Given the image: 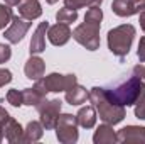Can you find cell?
Segmentation results:
<instances>
[{
  "mask_svg": "<svg viewBox=\"0 0 145 144\" xmlns=\"http://www.w3.org/2000/svg\"><path fill=\"white\" fill-rule=\"evenodd\" d=\"M105 93L113 104L121 107H132L145 97V81L133 75L132 78L113 88H105Z\"/></svg>",
  "mask_w": 145,
  "mask_h": 144,
  "instance_id": "6da1fadb",
  "label": "cell"
},
{
  "mask_svg": "<svg viewBox=\"0 0 145 144\" xmlns=\"http://www.w3.org/2000/svg\"><path fill=\"white\" fill-rule=\"evenodd\" d=\"M88 100L91 102V105L96 108V114L100 115V119L103 122H106L110 126H116L120 124L127 112H125V107L121 105H116L110 100L105 93V88L101 87H93L88 93Z\"/></svg>",
  "mask_w": 145,
  "mask_h": 144,
  "instance_id": "7a4b0ae2",
  "label": "cell"
},
{
  "mask_svg": "<svg viewBox=\"0 0 145 144\" xmlns=\"http://www.w3.org/2000/svg\"><path fill=\"white\" fill-rule=\"evenodd\" d=\"M135 27L132 24H121L118 27H113L108 31V49L123 61V58L130 53L133 39H135Z\"/></svg>",
  "mask_w": 145,
  "mask_h": 144,
  "instance_id": "3957f363",
  "label": "cell"
},
{
  "mask_svg": "<svg viewBox=\"0 0 145 144\" xmlns=\"http://www.w3.org/2000/svg\"><path fill=\"white\" fill-rule=\"evenodd\" d=\"M100 27L101 24L98 22H89L84 20L72 31V39L81 44L88 51H96L100 49Z\"/></svg>",
  "mask_w": 145,
  "mask_h": 144,
  "instance_id": "277c9868",
  "label": "cell"
},
{
  "mask_svg": "<svg viewBox=\"0 0 145 144\" xmlns=\"http://www.w3.org/2000/svg\"><path fill=\"white\" fill-rule=\"evenodd\" d=\"M56 137L61 144H74L79 139L78 119L72 114H61L56 122Z\"/></svg>",
  "mask_w": 145,
  "mask_h": 144,
  "instance_id": "5b68a950",
  "label": "cell"
},
{
  "mask_svg": "<svg viewBox=\"0 0 145 144\" xmlns=\"http://www.w3.org/2000/svg\"><path fill=\"white\" fill-rule=\"evenodd\" d=\"M61 107H63V102L59 98H44L39 105H37V114H39V120L40 124L44 126L46 131H51L56 127V122H57V117L61 115Z\"/></svg>",
  "mask_w": 145,
  "mask_h": 144,
  "instance_id": "8992f818",
  "label": "cell"
},
{
  "mask_svg": "<svg viewBox=\"0 0 145 144\" xmlns=\"http://www.w3.org/2000/svg\"><path fill=\"white\" fill-rule=\"evenodd\" d=\"M42 85L46 87L47 92H52V93H59V92H66L69 90L72 85L78 83V78L76 75H61V73H51L44 78H40Z\"/></svg>",
  "mask_w": 145,
  "mask_h": 144,
  "instance_id": "52a82bcc",
  "label": "cell"
},
{
  "mask_svg": "<svg viewBox=\"0 0 145 144\" xmlns=\"http://www.w3.org/2000/svg\"><path fill=\"white\" fill-rule=\"evenodd\" d=\"M31 26H32L31 20H27V19H24V17H20V15H14L10 26H8V27L5 29V32H3V37H5L10 44H19V42L25 37L27 31L31 29Z\"/></svg>",
  "mask_w": 145,
  "mask_h": 144,
  "instance_id": "ba28073f",
  "label": "cell"
},
{
  "mask_svg": "<svg viewBox=\"0 0 145 144\" xmlns=\"http://www.w3.org/2000/svg\"><path fill=\"white\" fill-rule=\"evenodd\" d=\"M145 10V0H113L111 12L118 17H130Z\"/></svg>",
  "mask_w": 145,
  "mask_h": 144,
  "instance_id": "9c48e42d",
  "label": "cell"
},
{
  "mask_svg": "<svg viewBox=\"0 0 145 144\" xmlns=\"http://www.w3.org/2000/svg\"><path fill=\"white\" fill-rule=\"evenodd\" d=\"M72 37V31L69 29V24L57 22L54 26H49L47 29V39L52 46H64Z\"/></svg>",
  "mask_w": 145,
  "mask_h": 144,
  "instance_id": "30bf717a",
  "label": "cell"
},
{
  "mask_svg": "<svg viewBox=\"0 0 145 144\" xmlns=\"http://www.w3.org/2000/svg\"><path fill=\"white\" fill-rule=\"evenodd\" d=\"M118 143L127 144H145V127L142 126H127L116 134Z\"/></svg>",
  "mask_w": 145,
  "mask_h": 144,
  "instance_id": "8fae6325",
  "label": "cell"
},
{
  "mask_svg": "<svg viewBox=\"0 0 145 144\" xmlns=\"http://www.w3.org/2000/svg\"><path fill=\"white\" fill-rule=\"evenodd\" d=\"M49 92L46 90V87L42 85L40 78L36 80V85L32 88H24L22 90V97H24V105H29V107H37L47 95Z\"/></svg>",
  "mask_w": 145,
  "mask_h": 144,
  "instance_id": "7c38bea8",
  "label": "cell"
},
{
  "mask_svg": "<svg viewBox=\"0 0 145 144\" xmlns=\"http://www.w3.org/2000/svg\"><path fill=\"white\" fill-rule=\"evenodd\" d=\"M47 29H49V22L44 20L40 22L36 27L32 39H31V44H29V51L31 54H40L46 51V36H47Z\"/></svg>",
  "mask_w": 145,
  "mask_h": 144,
  "instance_id": "4fadbf2b",
  "label": "cell"
},
{
  "mask_svg": "<svg viewBox=\"0 0 145 144\" xmlns=\"http://www.w3.org/2000/svg\"><path fill=\"white\" fill-rule=\"evenodd\" d=\"M3 137L10 144L24 143V129L14 117H10L3 126Z\"/></svg>",
  "mask_w": 145,
  "mask_h": 144,
  "instance_id": "5bb4252c",
  "label": "cell"
},
{
  "mask_svg": "<svg viewBox=\"0 0 145 144\" xmlns=\"http://www.w3.org/2000/svg\"><path fill=\"white\" fill-rule=\"evenodd\" d=\"M17 9H19V15L27 20H34L42 15V7L39 0H20L17 3Z\"/></svg>",
  "mask_w": 145,
  "mask_h": 144,
  "instance_id": "9a60e30c",
  "label": "cell"
},
{
  "mask_svg": "<svg viewBox=\"0 0 145 144\" xmlns=\"http://www.w3.org/2000/svg\"><path fill=\"white\" fill-rule=\"evenodd\" d=\"M46 71V63L42 58H39L37 54H31V58L25 61V66H24V73L29 80H39L44 76Z\"/></svg>",
  "mask_w": 145,
  "mask_h": 144,
  "instance_id": "2e32d148",
  "label": "cell"
},
{
  "mask_svg": "<svg viewBox=\"0 0 145 144\" xmlns=\"http://www.w3.org/2000/svg\"><path fill=\"white\" fill-rule=\"evenodd\" d=\"M76 119H78V126H81L83 129H93L96 126V119H98L96 108L93 105L81 107L76 114Z\"/></svg>",
  "mask_w": 145,
  "mask_h": 144,
  "instance_id": "e0dca14e",
  "label": "cell"
},
{
  "mask_svg": "<svg viewBox=\"0 0 145 144\" xmlns=\"http://www.w3.org/2000/svg\"><path fill=\"white\" fill-rule=\"evenodd\" d=\"M93 143L95 144H115L118 143L116 141V132L113 131V126H110V124H101L96 131H95V134H93Z\"/></svg>",
  "mask_w": 145,
  "mask_h": 144,
  "instance_id": "ac0fdd59",
  "label": "cell"
},
{
  "mask_svg": "<svg viewBox=\"0 0 145 144\" xmlns=\"http://www.w3.org/2000/svg\"><path fill=\"white\" fill-rule=\"evenodd\" d=\"M88 90L84 88V87H81V85H72L69 90H66L64 92V100L69 104V105H81V104H84L86 100H88Z\"/></svg>",
  "mask_w": 145,
  "mask_h": 144,
  "instance_id": "d6986e66",
  "label": "cell"
},
{
  "mask_svg": "<svg viewBox=\"0 0 145 144\" xmlns=\"http://www.w3.org/2000/svg\"><path fill=\"white\" fill-rule=\"evenodd\" d=\"M44 136V126L40 120H31L24 129V143H37Z\"/></svg>",
  "mask_w": 145,
  "mask_h": 144,
  "instance_id": "ffe728a7",
  "label": "cell"
},
{
  "mask_svg": "<svg viewBox=\"0 0 145 144\" xmlns=\"http://www.w3.org/2000/svg\"><path fill=\"white\" fill-rule=\"evenodd\" d=\"M56 20L64 22V24H72V22L78 20V10L69 9V7H63L56 12Z\"/></svg>",
  "mask_w": 145,
  "mask_h": 144,
  "instance_id": "44dd1931",
  "label": "cell"
},
{
  "mask_svg": "<svg viewBox=\"0 0 145 144\" xmlns=\"http://www.w3.org/2000/svg\"><path fill=\"white\" fill-rule=\"evenodd\" d=\"M12 17H14V12H12L10 5L0 3V31L5 29V27L12 22Z\"/></svg>",
  "mask_w": 145,
  "mask_h": 144,
  "instance_id": "7402d4cb",
  "label": "cell"
},
{
  "mask_svg": "<svg viewBox=\"0 0 145 144\" xmlns=\"http://www.w3.org/2000/svg\"><path fill=\"white\" fill-rule=\"evenodd\" d=\"M103 0H64V7L69 9H83V7H93V5H101Z\"/></svg>",
  "mask_w": 145,
  "mask_h": 144,
  "instance_id": "603a6c76",
  "label": "cell"
},
{
  "mask_svg": "<svg viewBox=\"0 0 145 144\" xmlns=\"http://www.w3.org/2000/svg\"><path fill=\"white\" fill-rule=\"evenodd\" d=\"M7 102L12 105V107H22L24 105V97H22V90H17V88H12L7 92L5 95Z\"/></svg>",
  "mask_w": 145,
  "mask_h": 144,
  "instance_id": "cb8c5ba5",
  "label": "cell"
},
{
  "mask_svg": "<svg viewBox=\"0 0 145 144\" xmlns=\"http://www.w3.org/2000/svg\"><path fill=\"white\" fill-rule=\"evenodd\" d=\"M10 56H12V49H10V46L0 42V65L7 63V61L10 59Z\"/></svg>",
  "mask_w": 145,
  "mask_h": 144,
  "instance_id": "d4e9b609",
  "label": "cell"
},
{
  "mask_svg": "<svg viewBox=\"0 0 145 144\" xmlns=\"http://www.w3.org/2000/svg\"><path fill=\"white\" fill-rule=\"evenodd\" d=\"M8 119H10V114L0 105V143L5 139V137H3V126H5V122H7Z\"/></svg>",
  "mask_w": 145,
  "mask_h": 144,
  "instance_id": "484cf974",
  "label": "cell"
},
{
  "mask_svg": "<svg viewBox=\"0 0 145 144\" xmlns=\"http://www.w3.org/2000/svg\"><path fill=\"white\" fill-rule=\"evenodd\" d=\"M10 81H12V73H10V70L0 68V88L5 87V85H8Z\"/></svg>",
  "mask_w": 145,
  "mask_h": 144,
  "instance_id": "4316f807",
  "label": "cell"
},
{
  "mask_svg": "<svg viewBox=\"0 0 145 144\" xmlns=\"http://www.w3.org/2000/svg\"><path fill=\"white\" fill-rule=\"evenodd\" d=\"M135 117L140 120H145V97L135 104Z\"/></svg>",
  "mask_w": 145,
  "mask_h": 144,
  "instance_id": "83f0119b",
  "label": "cell"
},
{
  "mask_svg": "<svg viewBox=\"0 0 145 144\" xmlns=\"http://www.w3.org/2000/svg\"><path fill=\"white\" fill-rule=\"evenodd\" d=\"M137 56L140 59V63H145V36L140 37V42H138V49H137Z\"/></svg>",
  "mask_w": 145,
  "mask_h": 144,
  "instance_id": "f1b7e54d",
  "label": "cell"
},
{
  "mask_svg": "<svg viewBox=\"0 0 145 144\" xmlns=\"http://www.w3.org/2000/svg\"><path fill=\"white\" fill-rule=\"evenodd\" d=\"M133 75L145 81V65H137V66H133Z\"/></svg>",
  "mask_w": 145,
  "mask_h": 144,
  "instance_id": "f546056e",
  "label": "cell"
},
{
  "mask_svg": "<svg viewBox=\"0 0 145 144\" xmlns=\"http://www.w3.org/2000/svg\"><path fill=\"white\" fill-rule=\"evenodd\" d=\"M138 15H140V17H138V22H140V27H142V31L145 32V10H144V12H140Z\"/></svg>",
  "mask_w": 145,
  "mask_h": 144,
  "instance_id": "4dcf8cb0",
  "label": "cell"
},
{
  "mask_svg": "<svg viewBox=\"0 0 145 144\" xmlns=\"http://www.w3.org/2000/svg\"><path fill=\"white\" fill-rule=\"evenodd\" d=\"M3 2H5L7 5H10V7H14V5H17V3L20 2V0H3Z\"/></svg>",
  "mask_w": 145,
  "mask_h": 144,
  "instance_id": "1f68e13d",
  "label": "cell"
},
{
  "mask_svg": "<svg viewBox=\"0 0 145 144\" xmlns=\"http://www.w3.org/2000/svg\"><path fill=\"white\" fill-rule=\"evenodd\" d=\"M46 2H47L49 5H54V3H56V2H59V0H46Z\"/></svg>",
  "mask_w": 145,
  "mask_h": 144,
  "instance_id": "d6a6232c",
  "label": "cell"
}]
</instances>
